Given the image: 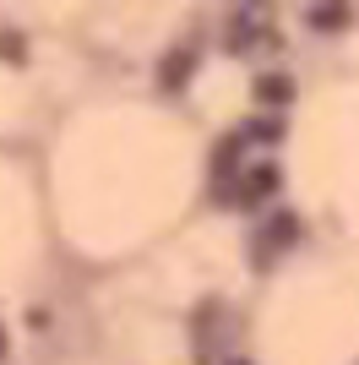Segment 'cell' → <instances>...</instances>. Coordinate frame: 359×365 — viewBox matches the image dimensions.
I'll use <instances>...</instances> for the list:
<instances>
[{
  "instance_id": "5",
  "label": "cell",
  "mask_w": 359,
  "mask_h": 365,
  "mask_svg": "<svg viewBox=\"0 0 359 365\" xmlns=\"http://www.w3.org/2000/svg\"><path fill=\"white\" fill-rule=\"evenodd\" d=\"M305 22L321 28V33H332V28H343V22H348V6H316V11H305Z\"/></svg>"
},
{
  "instance_id": "2",
  "label": "cell",
  "mask_w": 359,
  "mask_h": 365,
  "mask_svg": "<svg viewBox=\"0 0 359 365\" xmlns=\"http://www.w3.org/2000/svg\"><path fill=\"white\" fill-rule=\"evenodd\" d=\"M191 66H196V49H169L164 66H158V88L180 93V88H185V76H191Z\"/></svg>"
},
{
  "instance_id": "4",
  "label": "cell",
  "mask_w": 359,
  "mask_h": 365,
  "mask_svg": "<svg viewBox=\"0 0 359 365\" xmlns=\"http://www.w3.org/2000/svg\"><path fill=\"white\" fill-rule=\"evenodd\" d=\"M239 142H267L272 148V142H283V125L278 120H245L239 125Z\"/></svg>"
},
{
  "instance_id": "9",
  "label": "cell",
  "mask_w": 359,
  "mask_h": 365,
  "mask_svg": "<svg viewBox=\"0 0 359 365\" xmlns=\"http://www.w3.org/2000/svg\"><path fill=\"white\" fill-rule=\"evenodd\" d=\"M234 365H245V360H234Z\"/></svg>"
},
{
  "instance_id": "3",
  "label": "cell",
  "mask_w": 359,
  "mask_h": 365,
  "mask_svg": "<svg viewBox=\"0 0 359 365\" xmlns=\"http://www.w3.org/2000/svg\"><path fill=\"white\" fill-rule=\"evenodd\" d=\"M294 98V76H283V71H272V76H256V104L261 109H278V104H288Z\"/></svg>"
},
{
  "instance_id": "8",
  "label": "cell",
  "mask_w": 359,
  "mask_h": 365,
  "mask_svg": "<svg viewBox=\"0 0 359 365\" xmlns=\"http://www.w3.org/2000/svg\"><path fill=\"white\" fill-rule=\"evenodd\" d=\"M0 360H6V327H0Z\"/></svg>"
},
{
  "instance_id": "1",
  "label": "cell",
  "mask_w": 359,
  "mask_h": 365,
  "mask_svg": "<svg viewBox=\"0 0 359 365\" xmlns=\"http://www.w3.org/2000/svg\"><path fill=\"white\" fill-rule=\"evenodd\" d=\"M272 191H278V164H251L245 180L234 185L239 202H261V197H272Z\"/></svg>"
},
{
  "instance_id": "6",
  "label": "cell",
  "mask_w": 359,
  "mask_h": 365,
  "mask_svg": "<svg viewBox=\"0 0 359 365\" xmlns=\"http://www.w3.org/2000/svg\"><path fill=\"white\" fill-rule=\"evenodd\" d=\"M299 235V224H294V213H278V224H272V245H288Z\"/></svg>"
},
{
  "instance_id": "7",
  "label": "cell",
  "mask_w": 359,
  "mask_h": 365,
  "mask_svg": "<svg viewBox=\"0 0 359 365\" xmlns=\"http://www.w3.org/2000/svg\"><path fill=\"white\" fill-rule=\"evenodd\" d=\"M28 49H22V33H0V61H22Z\"/></svg>"
}]
</instances>
